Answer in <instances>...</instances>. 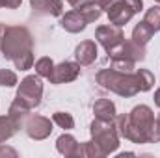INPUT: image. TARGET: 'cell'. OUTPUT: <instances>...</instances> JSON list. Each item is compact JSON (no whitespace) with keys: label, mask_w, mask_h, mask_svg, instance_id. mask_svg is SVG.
<instances>
[{"label":"cell","mask_w":160,"mask_h":158,"mask_svg":"<svg viewBox=\"0 0 160 158\" xmlns=\"http://www.w3.org/2000/svg\"><path fill=\"white\" fill-rule=\"evenodd\" d=\"M80 156L84 158H104V153L99 149V145L89 140V141H84L80 143Z\"/></svg>","instance_id":"44dd1931"},{"label":"cell","mask_w":160,"mask_h":158,"mask_svg":"<svg viewBox=\"0 0 160 158\" xmlns=\"http://www.w3.org/2000/svg\"><path fill=\"white\" fill-rule=\"evenodd\" d=\"M0 7H6V0H0Z\"/></svg>","instance_id":"f1b7e54d"},{"label":"cell","mask_w":160,"mask_h":158,"mask_svg":"<svg viewBox=\"0 0 160 158\" xmlns=\"http://www.w3.org/2000/svg\"><path fill=\"white\" fill-rule=\"evenodd\" d=\"M65 2H69V4H73V2H75V0H65Z\"/></svg>","instance_id":"4dcf8cb0"},{"label":"cell","mask_w":160,"mask_h":158,"mask_svg":"<svg viewBox=\"0 0 160 158\" xmlns=\"http://www.w3.org/2000/svg\"><path fill=\"white\" fill-rule=\"evenodd\" d=\"M0 52L13 62L15 69L28 71L34 65V37L24 26H6L0 41Z\"/></svg>","instance_id":"3957f363"},{"label":"cell","mask_w":160,"mask_h":158,"mask_svg":"<svg viewBox=\"0 0 160 158\" xmlns=\"http://www.w3.org/2000/svg\"><path fill=\"white\" fill-rule=\"evenodd\" d=\"M155 114L149 106H134L128 114H119L114 117V126L121 138L132 143H153Z\"/></svg>","instance_id":"7a4b0ae2"},{"label":"cell","mask_w":160,"mask_h":158,"mask_svg":"<svg viewBox=\"0 0 160 158\" xmlns=\"http://www.w3.org/2000/svg\"><path fill=\"white\" fill-rule=\"evenodd\" d=\"M143 22L147 26H151V30L157 34L160 32V6H153L145 11V17H143Z\"/></svg>","instance_id":"ffe728a7"},{"label":"cell","mask_w":160,"mask_h":158,"mask_svg":"<svg viewBox=\"0 0 160 158\" xmlns=\"http://www.w3.org/2000/svg\"><path fill=\"white\" fill-rule=\"evenodd\" d=\"M91 140L99 145V149L104 153V156L112 155L119 147V134L114 126V121H102V119H93L89 125Z\"/></svg>","instance_id":"277c9868"},{"label":"cell","mask_w":160,"mask_h":158,"mask_svg":"<svg viewBox=\"0 0 160 158\" xmlns=\"http://www.w3.org/2000/svg\"><path fill=\"white\" fill-rule=\"evenodd\" d=\"M80 75V65L77 62H62L58 65H54L52 69V75L48 77L50 84H67V82H73L77 80Z\"/></svg>","instance_id":"9c48e42d"},{"label":"cell","mask_w":160,"mask_h":158,"mask_svg":"<svg viewBox=\"0 0 160 158\" xmlns=\"http://www.w3.org/2000/svg\"><path fill=\"white\" fill-rule=\"evenodd\" d=\"M56 149L63 156H80V143L71 134H62L56 140Z\"/></svg>","instance_id":"5bb4252c"},{"label":"cell","mask_w":160,"mask_h":158,"mask_svg":"<svg viewBox=\"0 0 160 158\" xmlns=\"http://www.w3.org/2000/svg\"><path fill=\"white\" fill-rule=\"evenodd\" d=\"M155 36V32L151 30V26H147L143 21L142 22H138L136 26H134V30H132V41L134 43H138V45H147L149 41H151V37Z\"/></svg>","instance_id":"ac0fdd59"},{"label":"cell","mask_w":160,"mask_h":158,"mask_svg":"<svg viewBox=\"0 0 160 158\" xmlns=\"http://www.w3.org/2000/svg\"><path fill=\"white\" fill-rule=\"evenodd\" d=\"M97 84L119 97H134L140 91H149L155 86V75L147 69H136L132 73H121L116 69H102L97 73Z\"/></svg>","instance_id":"6da1fadb"},{"label":"cell","mask_w":160,"mask_h":158,"mask_svg":"<svg viewBox=\"0 0 160 158\" xmlns=\"http://www.w3.org/2000/svg\"><path fill=\"white\" fill-rule=\"evenodd\" d=\"M155 2H158V4H160V0H155Z\"/></svg>","instance_id":"1f68e13d"},{"label":"cell","mask_w":160,"mask_h":158,"mask_svg":"<svg viewBox=\"0 0 160 158\" xmlns=\"http://www.w3.org/2000/svg\"><path fill=\"white\" fill-rule=\"evenodd\" d=\"M52 69H54V62L47 56H43L36 62V75H39L41 78L48 80V77L52 75Z\"/></svg>","instance_id":"7402d4cb"},{"label":"cell","mask_w":160,"mask_h":158,"mask_svg":"<svg viewBox=\"0 0 160 158\" xmlns=\"http://www.w3.org/2000/svg\"><path fill=\"white\" fill-rule=\"evenodd\" d=\"M143 7V0H116L108 9V19L116 26H125Z\"/></svg>","instance_id":"5b68a950"},{"label":"cell","mask_w":160,"mask_h":158,"mask_svg":"<svg viewBox=\"0 0 160 158\" xmlns=\"http://www.w3.org/2000/svg\"><path fill=\"white\" fill-rule=\"evenodd\" d=\"M145 54L147 52H145L143 45H138V43H134V41L130 39V41H123V45L114 54H110V58H121V60H128V62L138 63V62L145 60Z\"/></svg>","instance_id":"30bf717a"},{"label":"cell","mask_w":160,"mask_h":158,"mask_svg":"<svg viewBox=\"0 0 160 158\" xmlns=\"http://www.w3.org/2000/svg\"><path fill=\"white\" fill-rule=\"evenodd\" d=\"M93 114H95L97 119H102V121H114V117L118 116L116 114V104L110 99H99V101H95Z\"/></svg>","instance_id":"2e32d148"},{"label":"cell","mask_w":160,"mask_h":158,"mask_svg":"<svg viewBox=\"0 0 160 158\" xmlns=\"http://www.w3.org/2000/svg\"><path fill=\"white\" fill-rule=\"evenodd\" d=\"M15 97H19L30 108H38L41 104V99H43V82H41L39 75H30L24 80H21Z\"/></svg>","instance_id":"8992f818"},{"label":"cell","mask_w":160,"mask_h":158,"mask_svg":"<svg viewBox=\"0 0 160 158\" xmlns=\"http://www.w3.org/2000/svg\"><path fill=\"white\" fill-rule=\"evenodd\" d=\"M34 13L39 15H52L62 17L63 15V2L62 0H30Z\"/></svg>","instance_id":"7c38bea8"},{"label":"cell","mask_w":160,"mask_h":158,"mask_svg":"<svg viewBox=\"0 0 160 158\" xmlns=\"http://www.w3.org/2000/svg\"><path fill=\"white\" fill-rule=\"evenodd\" d=\"M60 24H62V28H63L65 32H69V34H78V32H82V30L86 28L88 21L80 15L77 9H71V11H67L65 15H62Z\"/></svg>","instance_id":"4fadbf2b"},{"label":"cell","mask_w":160,"mask_h":158,"mask_svg":"<svg viewBox=\"0 0 160 158\" xmlns=\"http://www.w3.org/2000/svg\"><path fill=\"white\" fill-rule=\"evenodd\" d=\"M114 2H116V0H95V4H99L101 9H108Z\"/></svg>","instance_id":"4316f807"},{"label":"cell","mask_w":160,"mask_h":158,"mask_svg":"<svg viewBox=\"0 0 160 158\" xmlns=\"http://www.w3.org/2000/svg\"><path fill=\"white\" fill-rule=\"evenodd\" d=\"M52 123H56L63 130L75 128V119H73L71 114H67V112H56V114H52Z\"/></svg>","instance_id":"603a6c76"},{"label":"cell","mask_w":160,"mask_h":158,"mask_svg":"<svg viewBox=\"0 0 160 158\" xmlns=\"http://www.w3.org/2000/svg\"><path fill=\"white\" fill-rule=\"evenodd\" d=\"M112 69L121 71V73H132L136 71V63L134 62H128V60H121V58H112Z\"/></svg>","instance_id":"cb8c5ba5"},{"label":"cell","mask_w":160,"mask_h":158,"mask_svg":"<svg viewBox=\"0 0 160 158\" xmlns=\"http://www.w3.org/2000/svg\"><path fill=\"white\" fill-rule=\"evenodd\" d=\"M30 106L26 104V102H22L19 97H15V101L11 102V106H9V112H8V116L13 119L17 125H19V128L21 126H24V121H26V117L30 116Z\"/></svg>","instance_id":"9a60e30c"},{"label":"cell","mask_w":160,"mask_h":158,"mask_svg":"<svg viewBox=\"0 0 160 158\" xmlns=\"http://www.w3.org/2000/svg\"><path fill=\"white\" fill-rule=\"evenodd\" d=\"M95 39L102 45V48L110 54H114L125 41V34L121 30V26L116 24H104V26H99L95 30Z\"/></svg>","instance_id":"52a82bcc"},{"label":"cell","mask_w":160,"mask_h":158,"mask_svg":"<svg viewBox=\"0 0 160 158\" xmlns=\"http://www.w3.org/2000/svg\"><path fill=\"white\" fill-rule=\"evenodd\" d=\"M73 9H77L80 15L88 21V24L89 22H95V21H99V17L102 15V9L99 7V4H95V2H88V4H84V6H78V7H73Z\"/></svg>","instance_id":"d6986e66"},{"label":"cell","mask_w":160,"mask_h":158,"mask_svg":"<svg viewBox=\"0 0 160 158\" xmlns=\"http://www.w3.org/2000/svg\"><path fill=\"white\" fill-rule=\"evenodd\" d=\"M155 104H157V106L160 108V87L157 89V91H155Z\"/></svg>","instance_id":"83f0119b"},{"label":"cell","mask_w":160,"mask_h":158,"mask_svg":"<svg viewBox=\"0 0 160 158\" xmlns=\"http://www.w3.org/2000/svg\"><path fill=\"white\" fill-rule=\"evenodd\" d=\"M97 54H99L97 45H95V41H91V39L82 41L78 47L75 48V60H77V63L80 67L93 65L95 60H97Z\"/></svg>","instance_id":"8fae6325"},{"label":"cell","mask_w":160,"mask_h":158,"mask_svg":"<svg viewBox=\"0 0 160 158\" xmlns=\"http://www.w3.org/2000/svg\"><path fill=\"white\" fill-rule=\"evenodd\" d=\"M19 130V125L9 116H0V145L6 143L9 138H13Z\"/></svg>","instance_id":"e0dca14e"},{"label":"cell","mask_w":160,"mask_h":158,"mask_svg":"<svg viewBox=\"0 0 160 158\" xmlns=\"http://www.w3.org/2000/svg\"><path fill=\"white\" fill-rule=\"evenodd\" d=\"M157 125H158V128H160V114H158V117H157Z\"/></svg>","instance_id":"f546056e"},{"label":"cell","mask_w":160,"mask_h":158,"mask_svg":"<svg viewBox=\"0 0 160 158\" xmlns=\"http://www.w3.org/2000/svg\"><path fill=\"white\" fill-rule=\"evenodd\" d=\"M24 130L32 140H38V141L47 140L52 132V121L38 114H30L24 121Z\"/></svg>","instance_id":"ba28073f"},{"label":"cell","mask_w":160,"mask_h":158,"mask_svg":"<svg viewBox=\"0 0 160 158\" xmlns=\"http://www.w3.org/2000/svg\"><path fill=\"white\" fill-rule=\"evenodd\" d=\"M0 156H11V158H15L17 156V151L15 149H11V147H6L4 143L0 145Z\"/></svg>","instance_id":"484cf974"},{"label":"cell","mask_w":160,"mask_h":158,"mask_svg":"<svg viewBox=\"0 0 160 158\" xmlns=\"http://www.w3.org/2000/svg\"><path fill=\"white\" fill-rule=\"evenodd\" d=\"M0 86L2 87H13L17 86V75L9 69H0Z\"/></svg>","instance_id":"d4e9b609"}]
</instances>
